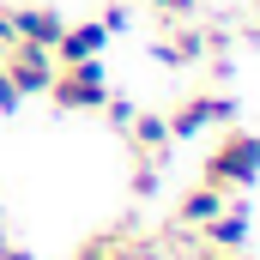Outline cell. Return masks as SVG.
I'll list each match as a JSON object with an SVG mask.
<instances>
[{
    "mask_svg": "<svg viewBox=\"0 0 260 260\" xmlns=\"http://www.w3.org/2000/svg\"><path fill=\"white\" fill-rule=\"evenodd\" d=\"M254 176H260V133H224L212 145V157H206V182L224 188V194H236Z\"/></svg>",
    "mask_w": 260,
    "mask_h": 260,
    "instance_id": "cell-1",
    "label": "cell"
},
{
    "mask_svg": "<svg viewBox=\"0 0 260 260\" xmlns=\"http://www.w3.org/2000/svg\"><path fill=\"white\" fill-rule=\"evenodd\" d=\"M103 97H109L103 61L55 67V79H49V103H55V109H67V115H91V109H103Z\"/></svg>",
    "mask_w": 260,
    "mask_h": 260,
    "instance_id": "cell-2",
    "label": "cell"
},
{
    "mask_svg": "<svg viewBox=\"0 0 260 260\" xmlns=\"http://www.w3.org/2000/svg\"><path fill=\"white\" fill-rule=\"evenodd\" d=\"M230 115H236V103H230L224 91H194V97H182L176 115H164V121H170V139H194V133H206V127H230Z\"/></svg>",
    "mask_w": 260,
    "mask_h": 260,
    "instance_id": "cell-3",
    "label": "cell"
},
{
    "mask_svg": "<svg viewBox=\"0 0 260 260\" xmlns=\"http://www.w3.org/2000/svg\"><path fill=\"white\" fill-rule=\"evenodd\" d=\"M6 79H12V91L18 97H37V91H49V79H55V49H37V43H12L6 55Z\"/></svg>",
    "mask_w": 260,
    "mask_h": 260,
    "instance_id": "cell-4",
    "label": "cell"
},
{
    "mask_svg": "<svg viewBox=\"0 0 260 260\" xmlns=\"http://www.w3.org/2000/svg\"><path fill=\"white\" fill-rule=\"evenodd\" d=\"M121 133L133 139V157H145V164H170V145H176V139H170V121H164V115L133 109V121Z\"/></svg>",
    "mask_w": 260,
    "mask_h": 260,
    "instance_id": "cell-5",
    "label": "cell"
},
{
    "mask_svg": "<svg viewBox=\"0 0 260 260\" xmlns=\"http://www.w3.org/2000/svg\"><path fill=\"white\" fill-rule=\"evenodd\" d=\"M12 12V37L18 43H37V49H55L67 30V18L55 12V6H6Z\"/></svg>",
    "mask_w": 260,
    "mask_h": 260,
    "instance_id": "cell-6",
    "label": "cell"
},
{
    "mask_svg": "<svg viewBox=\"0 0 260 260\" xmlns=\"http://www.w3.org/2000/svg\"><path fill=\"white\" fill-rule=\"evenodd\" d=\"M103 49H109V30H103V18H91V24H67V30H61V43H55V67L103 61Z\"/></svg>",
    "mask_w": 260,
    "mask_h": 260,
    "instance_id": "cell-7",
    "label": "cell"
},
{
    "mask_svg": "<svg viewBox=\"0 0 260 260\" xmlns=\"http://www.w3.org/2000/svg\"><path fill=\"white\" fill-rule=\"evenodd\" d=\"M242 242H248V206H224L206 224V248L212 254H242Z\"/></svg>",
    "mask_w": 260,
    "mask_h": 260,
    "instance_id": "cell-8",
    "label": "cell"
},
{
    "mask_svg": "<svg viewBox=\"0 0 260 260\" xmlns=\"http://www.w3.org/2000/svg\"><path fill=\"white\" fill-rule=\"evenodd\" d=\"M224 206H230V200H224V188L200 182V188H188V194H182V206H176V224H182V230H206V224H212Z\"/></svg>",
    "mask_w": 260,
    "mask_h": 260,
    "instance_id": "cell-9",
    "label": "cell"
},
{
    "mask_svg": "<svg viewBox=\"0 0 260 260\" xmlns=\"http://www.w3.org/2000/svg\"><path fill=\"white\" fill-rule=\"evenodd\" d=\"M206 49H212V43H206V30H176L170 43H157V55H164L170 67H194Z\"/></svg>",
    "mask_w": 260,
    "mask_h": 260,
    "instance_id": "cell-10",
    "label": "cell"
},
{
    "mask_svg": "<svg viewBox=\"0 0 260 260\" xmlns=\"http://www.w3.org/2000/svg\"><path fill=\"white\" fill-rule=\"evenodd\" d=\"M79 260H133V242L109 230V236H91V242L79 248Z\"/></svg>",
    "mask_w": 260,
    "mask_h": 260,
    "instance_id": "cell-11",
    "label": "cell"
},
{
    "mask_svg": "<svg viewBox=\"0 0 260 260\" xmlns=\"http://www.w3.org/2000/svg\"><path fill=\"white\" fill-rule=\"evenodd\" d=\"M103 115H109L115 127H127V121H133V103H127V97H115V91H109V97H103Z\"/></svg>",
    "mask_w": 260,
    "mask_h": 260,
    "instance_id": "cell-12",
    "label": "cell"
},
{
    "mask_svg": "<svg viewBox=\"0 0 260 260\" xmlns=\"http://www.w3.org/2000/svg\"><path fill=\"white\" fill-rule=\"evenodd\" d=\"M6 109H18V91H12V79H6V67H0V115Z\"/></svg>",
    "mask_w": 260,
    "mask_h": 260,
    "instance_id": "cell-13",
    "label": "cell"
},
{
    "mask_svg": "<svg viewBox=\"0 0 260 260\" xmlns=\"http://www.w3.org/2000/svg\"><path fill=\"white\" fill-rule=\"evenodd\" d=\"M145 6H164L170 18H188V12H194V0H145Z\"/></svg>",
    "mask_w": 260,
    "mask_h": 260,
    "instance_id": "cell-14",
    "label": "cell"
},
{
    "mask_svg": "<svg viewBox=\"0 0 260 260\" xmlns=\"http://www.w3.org/2000/svg\"><path fill=\"white\" fill-rule=\"evenodd\" d=\"M0 260H37V254H30V248H18V242H6V236H0Z\"/></svg>",
    "mask_w": 260,
    "mask_h": 260,
    "instance_id": "cell-15",
    "label": "cell"
},
{
    "mask_svg": "<svg viewBox=\"0 0 260 260\" xmlns=\"http://www.w3.org/2000/svg\"><path fill=\"white\" fill-rule=\"evenodd\" d=\"M12 43H18V37H12V12L0 6V49H12Z\"/></svg>",
    "mask_w": 260,
    "mask_h": 260,
    "instance_id": "cell-16",
    "label": "cell"
},
{
    "mask_svg": "<svg viewBox=\"0 0 260 260\" xmlns=\"http://www.w3.org/2000/svg\"><path fill=\"white\" fill-rule=\"evenodd\" d=\"M218 260H242V254H218Z\"/></svg>",
    "mask_w": 260,
    "mask_h": 260,
    "instance_id": "cell-17",
    "label": "cell"
}]
</instances>
